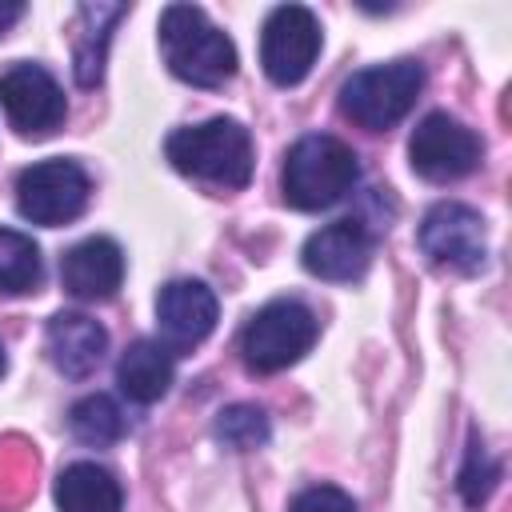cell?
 <instances>
[{
    "label": "cell",
    "mask_w": 512,
    "mask_h": 512,
    "mask_svg": "<svg viewBox=\"0 0 512 512\" xmlns=\"http://www.w3.org/2000/svg\"><path fill=\"white\" fill-rule=\"evenodd\" d=\"M160 52L168 72L196 88H220L236 72V44L196 4H168L160 12Z\"/></svg>",
    "instance_id": "cell-1"
},
{
    "label": "cell",
    "mask_w": 512,
    "mask_h": 512,
    "mask_svg": "<svg viewBox=\"0 0 512 512\" xmlns=\"http://www.w3.org/2000/svg\"><path fill=\"white\" fill-rule=\"evenodd\" d=\"M164 152L176 172L216 188H244L252 176V136L232 116H212L204 124L176 128Z\"/></svg>",
    "instance_id": "cell-2"
},
{
    "label": "cell",
    "mask_w": 512,
    "mask_h": 512,
    "mask_svg": "<svg viewBox=\"0 0 512 512\" xmlns=\"http://www.w3.org/2000/svg\"><path fill=\"white\" fill-rule=\"evenodd\" d=\"M360 180V160L356 152L328 136V132H308L300 136L280 168V188L284 200L300 212H320L332 208L336 200H344L352 192V184Z\"/></svg>",
    "instance_id": "cell-3"
},
{
    "label": "cell",
    "mask_w": 512,
    "mask_h": 512,
    "mask_svg": "<svg viewBox=\"0 0 512 512\" xmlns=\"http://www.w3.org/2000/svg\"><path fill=\"white\" fill-rule=\"evenodd\" d=\"M420 88H424V68L416 60L360 68L340 84V112L368 132H384L408 116Z\"/></svg>",
    "instance_id": "cell-4"
},
{
    "label": "cell",
    "mask_w": 512,
    "mask_h": 512,
    "mask_svg": "<svg viewBox=\"0 0 512 512\" xmlns=\"http://www.w3.org/2000/svg\"><path fill=\"white\" fill-rule=\"evenodd\" d=\"M316 316L300 300H268L240 328V356L252 372H284L316 344Z\"/></svg>",
    "instance_id": "cell-5"
},
{
    "label": "cell",
    "mask_w": 512,
    "mask_h": 512,
    "mask_svg": "<svg viewBox=\"0 0 512 512\" xmlns=\"http://www.w3.org/2000/svg\"><path fill=\"white\" fill-rule=\"evenodd\" d=\"M88 172L76 160L52 156L40 164H28L16 176V208L24 220L44 224V228H60L68 220H76L88 204Z\"/></svg>",
    "instance_id": "cell-6"
},
{
    "label": "cell",
    "mask_w": 512,
    "mask_h": 512,
    "mask_svg": "<svg viewBox=\"0 0 512 512\" xmlns=\"http://www.w3.org/2000/svg\"><path fill=\"white\" fill-rule=\"evenodd\" d=\"M320 56V20L304 4H280L260 28V64L264 76L280 88L300 84Z\"/></svg>",
    "instance_id": "cell-7"
},
{
    "label": "cell",
    "mask_w": 512,
    "mask_h": 512,
    "mask_svg": "<svg viewBox=\"0 0 512 512\" xmlns=\"http://www.w3.org/2000/svg\"><path fill=\"white\" fill-rule=\"evenodd\" d=\"M480 136L448 112H428L408 136V164L428 184H452L480 164Z\"/></svg>",
    "instance_id": "cell-8"
},
{
    "label": "cell",
    "mask_w": 512,
    "mask_h": 512,
    "mask_svg": "<svg viewBox=\"0 0 512 512\" xmlns=\"http://www.w3.org/2000/svg\"><path fill=\"white\" fill-rule=\"evenodd\" d=\"M420 248L436 268L448 272H480L488 260V232H484V216L468 204L456 200H440L424 212L420 220Z\"/></svg>",
    "instance_id": "cell-9"
},
{
    "label": "cell",
    "mask_w": 512,
    "mask_h": 512,
    "mask_svg": "<svg viewBox=\"0 0 512 512\" xmlns=\"http://www.w3.org/2000/svg\"><path fill=\"white\" fill-rule=\"evenodd\" d=\"M0 104H4L8 124L32 140L56 132L64 124V112H68L56 76L32 60H16L0 72Z\"/></svg>",
    "instance_id": "cell-10"
},
{
    "label": "cell",
    "mask_w": 512,
    "mask_h": 512,
    "mask_svg": "<svg viewBox=\"0 0 512 512\" xmlns=\"http://www.w3.org/2000/svg\"><path fill=\"white\" fill-rule=\"evenodd\" d=\"M216 292L204 280H168L156 292V328L168 352H192L216 328Z\"/></svg>",
    "instance_id": "cell-11"
},
{
    "label": "cell",
    "mask_w": 512,
    "mask_h": 512,
    "mask_svg": "<svg viewBox=\"0 0 512 512\" xmlns=\"http://www.w3.org/2000/svg\"><path fill=\"white\" fill-rule=\"evenodd\" d=\"M300 260L312 276L320 280H332V284H348V280H360L372 264V236L360 220H332L324 228H316L304 248H300Z\"/></svg>",
    "instance_id": "cell-12"
},
{
    "label": "cell",
    "mask_w": 512,
    "mask_h": 512,
    "mask_svg": "<svg viewBox=\"0 0 512 512\" xmlns=\"http://www.w3.org/2000/svg\"><path fill=\"white\" fill-rule=\"evenodd\" d=\"M44 348L60 376L84 380L100 368V360L108 352V332L100 320H92L84 312H56L44 328Z\"/></svg>",
    "instance_id": "cell-13"
},
{
    "label": "cell",
    "mask_w": 512,
    "mask_h": 512,
    "mask_svg": "<svg viewBox=\"0 0 512 512\" xmlns=\"http://www.w3.org/2000/svg\"><path fill=\"white\" fill-rule=\"evenodd\" d=\"M124 280V252L112 236H88L60 260V284L76 300H108Z\"/></svg>",
    "instance_id": "cell-14"
},
{
    "label": "cell",
    "mask_w": 512,
    "mask_h": 512,
    "mask_svg": "<svg viewBox=\"0 0 512 512\" xmlns=\"http://www.w3.org/2000/svg\"><path fill=\"white\" fill-rule=\"evenodd\" d=\"M176 364L160 340H132L116 360V384L132 404H156L172 388Z\"/></svg>",
    "instance_id": "cell-15"
},
{
    "label": "cell",
    "mask_w": 512,
    "mask_h": 512,
    "mask_svg": "<svg viewBox=\"0 0 512 512\" xmlns=\"http://www.w3.org/2000/svg\"><path fill=\"white\" fill-rule=\"evenodd\" d=\"M52 496H56L60 512H120L124 508L120 480L108 468H100L96 460H76V464L60 468Z\"/></svg>",
    "instance_id": "cell-16"
},
{
    "label": "cell",
    "mask_w": 512,
    "mask_h": 512,
    "mask_svg": "<svg viewBox=\"0 0 512 512\" xmlns=\"http://www.w3.org/2000/svg\"><path fill=\"white\" fill-rule=\"evenodd\" d=\"M128 16L124 4H80L76 8V40H72V72L80 88L100 84L104 76V52L112 40V28Z\"/></svg>",
    "instance_id": "cell-17"
},
{
    "label": "cell",
    "mask_w": 512,
    "mask_h": 512,
    "mask_svg": "<svg viewBox=\"0 0 512 512\" xmlns=\"http://www.w3.org/2000/svg\"><path fill=\"white\" fill-rule=\"evenodd\" d=\"M68 432L88 448H108L128 432V420L112 396L92 392L68 408Z\"/></svg>",
    "instance_id": "cell-18"
},
{
    "label": "cell",
    "mask_w": 512,
    "mask_h": 512,
    "mask_svg": "<svg viewBox=\"0 0 512 512\" xmlns=\"http://www.w3.org/2000/svg\"><path fill=\"white\" fill-rule=\"evenodd\" d=\"M40 248L16 228H0V292H32L40 284Z\"/></svg>",
    "instance_id": "cell-19"
},
{
    "label": "cell",
    "mask_w": 512,
    "mask_h": 512,
    "mask_svg": "<svg viewBox=\"0 0 512 512\" xmlns=\"http://www.w3.org/2000/svg\"><path fill=\"white\" fill-rule=\"evenodd\" d=\"M216 440H224L236 452H248L268 440V416L256 404H232L216 416Z\"/></svg>",
    "instance_id": "cell-20"
},
{
    "label": "cell",
    "mask_w": 512,
    "mask_h": 512,
    "mask_svg": "<svg viewBox=\"0 0 512 512\" xmlns=\"http://www.w3.org/2000/svg\"><path fill=\"white\" fill-rule=\"evenodd\" d=\"M496 480H500V464L488 456V448H484L480 440H472V444H468V456H464V468H460V480H456L464 504L480 508V504L492 496Z\"/></svg>",
    "instance_id": "cell-21"
},
{
    "label": "cell",
    "mask_w": 512,
    "mask_h": 512,
    "mask_svg": "<svg viewBox=\"0 0 512 512\" xmlns=\"http://www.w3.org/2000/svg\"><path fill=\"white\" fill-rule=\"evenodd\" d=\"M288 512H360L356 500L344 492V488H332V484H312L304 488Z\"/></svg>",
    "instance_id": "cell-22"
},
{
    "label": "cell",
    "mask_w": 512,
    "mask_h": 512,
    "mask_svg": "<svg viewBox=\"0 0 512 512\" xmlns=\"http://www.w3.org/2000/svg\"><path fill=\"white\" fill-rule=\"evenodd\" d=\"M20 16H24V4H16V0H0V36H4Z\"/></svg>",
    "instance_id": "cell-23"
},
{
    "label": "cell",
    "mask_w": 512,
    "mask_h": 512,
    "mask_svg": "<svg viewBox=\"0 0 512 512\" xmlns=\"http://www.w3.org/2000/svg\"><path fill=\"white\" fill-rule=\"evenodd\" d=\"M0 372H4V344H0Z\"/></svg>",
    "instance_id": "cell-24"
}]
</instances>
